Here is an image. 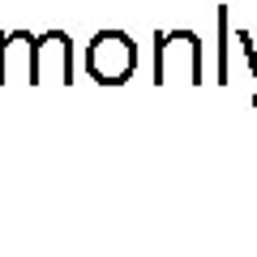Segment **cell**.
<instances>
[{
    "instance_id": "6da1fadb",
    "label": "cell",
    "mask_w": 257,
    "mask_h": 257,
    "mask_svg": "<svg viewBox=\"0 0 257 257\" xmlns=\"http://www.w3.org/2000/svg\"><path fill=\"white\" fill-rule=\"evenodd\" d=\"M86 69L99 86H120L138 69V43L124 30H99L86 47Z\"/></svg>"
},
{
    "instance_id": "7a4b0ae2",
    "label": "cell",
    "mask_w": 257,
    "mask_h": 257,
    "mask_svg": "<svg viewBox=\"0 0 257 257\" xmlns=\"http://www.w3.org/2000/svg\"><path fill=\"white\" fill-rule=\"evenodd\" d=\"M73 77V47L60 30L35 39V82H69Z\"/></svg>"
},
{
    "instance_id": "3957f363",
    "label": "cell",
    "mask_w": 257,
    "mask_h": 257,
    "mask_svg": "<svg viewBox=\"0 0 257 257\" xmlns=\"http://www.w3.org/2000/svg\"><path fill=\"white\" fill-rule=\"evenodd\" d=\"M0 82H35V35L13 30L0 39Z\"/></svg>"
}]
</instances>
